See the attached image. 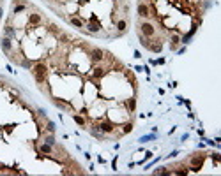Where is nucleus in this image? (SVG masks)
Wrapping results in <instances>:
<instances>
[{
	"label": "nucleus",
	"instance_id": "obj_2",
	"mask_svg": "<svg viewBox=\"0 0 221 176\" xmlns=\"http://www.w3.org/2000/svg\"><path fill=\"white\" fill-rule=\"evenodd\" d=\"M140 33L143 35V37H147V39H152L154 35H156V28H154V25L150 23V21H140Z\"/></svg>",
	"mask_w": 221,
	"mask_h": 176
},
{
	"label": "nucleus",
	"instance_id": "obj_28",
	"mask_svg": "<svg viewBox=\"0 0 221 176\" xmlns=\"http://www.w3.org/2000/svg\"><path fill=\"white\" fill-rule=\"evenodd\" d=\"M2 14H4V11H2V7H0V18H2Z\"/></svg>",
	"mask_w": 221,
	"mask_h": 176
},
{
	"label": "nucleus",
	"instance_id": "obj_1",
	"mask_svg": "<svg viewBox=\"0 0 221 176\" xmlns=\"http://www.w3.org/2000/svg\"><path fill=\"white\" fill-rule=\"evenodd\" d=\"M32 74H34V79H35L39 85H42V83L46 81V78H48V67H46L42 62H39V63L32 65Z\"/></svg>",
	"mask_w": 221,
	"mask_h": 176
},
{
	"label": "nucleus",
	"instance_id": "obj_6",
	"mask_svg": "<svg viewBox=\"0 0 221 176\" xmlns=\"http://www.w3.org/2000/svg\"><path fill=\"white\" fill-rule=\"evenodd\" d=\"M99 130H101V134H110L113 130V123L112 122H101L99 123Z\"/></svg>",
	"mask_w": 221,
	"mask_h": 176
},
{
	"label": "nucleus",
	"instance_id": "obj_8",
	"mask_svg": "<svg viewBox=\"0 0 221 176\" xmlns=\"http://www.w3.org/2000/svg\"><path fill=\"white\" fill-rule=\"evenodd\" d=\"M2 49H4L5 53H11V49H12V42H11V39L5 37V35H4V39H2Z\"/></svg>",
	"mask_w": 221,
	"mask_h": 176
},
{
	"label": "nucleus",
	"instance_id": "obj_4",
	"mask_svg": "<svg viewBox=\"0 0 221 176\" xmlns=\"http://www.w3.org/2000/svg\"><path fill=\"white\" fill-rule=\"evenodd\" d=\"M90 60H92L94 63H99V62H103V60H104V51H103V49H99V48H94V49H90Z\"/></svg>",
	"mask_w": 221,
	"mask_h": 176
},
{
	"label": "nucleus",
	"instance_id": "obj_3",
	"mask_svg": "<svg viewBox=\"0 0 221 176\" xmlns=\"http://www.w3.org/2000/svg\"><path fill=\"white\" fill-rule=\"evenodd\" d=\"M204 162H205V155H202V153H197V155H193V157L189 159V166H191V169H195V171L202 169Z\"/></svg>",
	"mask_w": 221,
	"mask_h": 176
},
{
	"label": "nucleus",
	"instance_id": "obj_17",
	"mask_svg": "<svg viewBox=\"0 0 221 176\" xmlns=\"http://www.w3.org/2000/svg\"><path fill=\"white\" fill-rule=\"evenodd\" d=\"M127 108H129V111H135V109H136V99H135V97H129V99H127Z\"/></svg>",
	"mask_w": 221,
	"mask_h": 176
},
{
	"label": "nucleus",
	"instance_id": "obj_25",
	"mask_svg": "<svg viewBox=\"0 0 221 176\" xmlns=\"http://www.w3.org/2000/svg\"><path fill=\"white\" fill-rule=\"evenodd\" d=\"M154 175H170V171H168L166 167H159V169L154 171Z\"/></svg>",
	"mask_w": 221,
	"mask_h": 176
},
{
	"label": "nucleus",
	"instance_id": "obj_21",
	"mask_svg": "<svg viewBox=\"0 0 221 176\" xmlns=\"http://www.w3.org/2000/svg\"><path fill=\"white\" fill-rule=\"evenodd\" d=\"M179 42H181V37L179 35H172V49H175Z\"/></svg>",
	"mask_w": 221,
	"mask_h": 176
},
{
	"label": "nucleus",
	"instance_id": "obj_11",
	"mask_svg": "<svg viewBox=\"0 0 221 176\" xmlns=\"http://www.w3.org/2000/svg\"><path fill=\"white\" fill-rule=\"evenodd\" d=\"M126 28H127V21H126V19H119V21H117V30H119V33H124Z\"/></svg>",
	"mask_w": 221,
	"mask_h": 176
},
{
	"label": "nucleus",
	"instance_id": "obj_26",
	"mask_svg": "<svg viewBox=\"0 0 221 176\" xmlns=\"http://www.w3.org/2000/svg\"><path fill=\"white\" fill-rule=\"evenodd\" d=\"M44 143H48V145L53 146V145H55V138H53V134H51V136H46V138H44Z\"/></svg>",
	"mask_w": 221,
	"mask_h": 176
},
{
	"label": "nucleus",
	"instance_id": "obj_9",
	"mask_svg": "<svg viewBox=\"0 0 221 176\" xmlns=\"http://www.w3.org/2000/svg\"><path fill=\"white\" fill-rule=\"evenodd\" d=\"M90 76H92V79H99V78L104 76V69L103 67H94L92 72H90Z\"/></svg>",
	"mask_w": 221,
	"mask_h": 176
},
{
	"label": "nucleus",
	"instance_id": "obj_13",
	"mask_svg": "<svg viewBox=\"0 0 221 176\" xmlns=\"http://www.w3.org/2000/svg\"><path fill=\"white\" fill-rule=\"evenodd\" d=\"M94 21H96V18L92 16V21H90V23H89V26H87V28H89V32H97V30L101 28V25H99V23H94Z\"/></svg>",
	"mask_w": 221,
	"mask_h": 176
},
{
	"label": "nucleus",
	"instance_id": "obj_20",
	"mask_svg": "<svg viewBox=\"0 0 221 176\" xmlns=\"http://www.w3.org/2000/svg\"><path fill=\"white\" fill-rule=\"evenodd\" d=\"M25 9H27V5H25V4H18V5L14 7V14H19V12H23Z\"/></svg>",
	"mask_w": 221,
	"mask_h": 176
},
{
	"label": "nucleus",
	"instance_id": "obj_18",
	"mask_svg": "<svg viewBox=\"0 0 221 176\" xmlns=\"http://www.w3.org/2000/svg\"><path fill=\"white\" fill-rule=\"evenodd\" d=\"M140 42H142V46H143V48H147V49H149V44H150V39H147V37H143V35L140 33Z\"/></svg>",
	"mask_w": 221,
	"mask_h": 176
},
{
	"label": "nucleus",
	"instance_id": "obj_23",
	"mask_svg": "<svg viewBox=\"0 0 221 176\" xmlns=\"http://www.w3.org/2000/svg\"><path fill=\"white\" fill-rule=\"evenodd\" d=\"M152 139H156V134H150V136H143V138H140V143H147V141H152Z\"/></svg>",
	"mask_w": 221,
	"mask_h": 176
},
{
	"label": "nucleus",
	"instance_id": "obj_22",
	"mask_svg": "<svg viewBox=\"0 0 221 176\" xmlns=\"http://www.w3.org/2000/svg\"><path fill=\"white\" fill-rule=\"evenodd\" d=\"M46 130H48L50 134H53V132H55V123H53V122H46Z\"/></svg>",
	"mask_w": 221,
	"mask_h": 176
},
{
	"label": "nucleus",
	"instance_id": "obj_19",
	"mask_svg": "<svg viewBox=\"0 0 221 176\" xmlns=\"http://www.w3.org/2000/svg\"><path fill=\"white\" fill-rule=\"evenodd\" d=\"M131 130H133V123H131V122L124 123V129H122V134H129Z\"/></svg>",
	"mask_w": 221,
	"mask_h": 176
},
{
	"label": "nucleus",
	"instance_id": "obj_27",
	"mask_svg": "<svg viewBox=\"0 0 221 176\" xmlns=\"http://www.w3.org/2000/svg\"><path fill=\"white\" fill-rule=\"evenodd\" d=\"M212 159H214V162H220V153H212Z\"/></svg>",
	"mask_w": 221,
	"mask_h": 176
},
{
	"label": "nucleus",
	"instance_id": "obj_24",
	"mask_svg": "<svg viewBox=\"0 0 221 176\" xmlns=\"http://www.w3.org/2000/svg\"><path fill=\"white\" fill-rule=\"evenodd\" d=\"M53 102H55V104H57V106H58V108H62V109H67V108H69V104H67V102H60V100H58V99H55V100H53Z\"/></svg>",
	"mask_w": 221,
	"mask_h": 176
},
{
	"label": "nucleus",
	"instance_id": "obj_7",
	"mask_svg": "<svg viewBox=\"0 0 221 176\" xmlns=\"http://www.w3.org/2000/svg\"><path fill=\"white\" fill-rule=\"evenodd\" d=\"M161 49H163V42H161V41H150V44H149V51L159 53Z\"/></svg>",
	"mask_w": 221,
	"mask_h": 176
},
{
	"label": "nucleus",
	"instance_id": "obj_16",
	"mask_svg": "<svg viewBox=\"0 0 221 176\" xmlns=\"http://www.w3.org/2000/svg\"><path fill=\"white\" fill-rule=\"evenodd\" d=\"M73 120H74L78 125H81V127H85V123H87V122H85V118H83L81 115H73Z\"/></svg>",
	"mask_w": 221,
	"mask_h": 176
},
{
	"label": "nucleus",
	"instance_id": "obj_15",
	"mask_svg": "<svg viewBox=\"0 0 221 176\" xmlns=\"http://www.w3.org/2000/svg\"><path fill=\"white\" fill-rule=\"evenodd\" d=\"M4 35L9 37V39H12V37H14V28H12L11 25H7V26L4 28Z\"/></svg>",
	"mask_w": 221,
	"mask_h": 176
},
{
	"label": "nucleus",
	"instance_id": "obj_14",
	"mask_svg": "<svg viewBox=\"0 0 221 176\" xmlns=\"http://www.w3.org/2000/svg\"><path fill=\"white\" fill-rule=\"evenodd\" d=\"M39 152H41V153H46V155H50V153L53 152V148H51V145L44 143V145H41V146H39Z\"/></svg>",
	"mask_w": 221,
	"mask_h": 176
},
{
	"label": "nucleus",
	"instance_id": "obj_5",
	"mask_svg": "<svg viewBox=\"0 0 221 176\" xmlns=\"http://www.w3.org/2000/svg\"><path fill=\"white\" fill-rule=\"evenodd\" d=\"M136 11H138V16H140V18H143V19L150 16V5H147L145 2H140V4H138V7H136Z\"/></svg>",
	"mask_w": 221,
	"mask_h": 176
},
{
	"label": "nucleus",
	"instance_id": "obj_12",
	"mask_svg": "<svg viewBox=\"0 0 221 176\" xmlns=\"http://www.w3.org/2000/svg\"><path fill=\"white\" fill-rule=\"evenodd\" d=\"M69 21H71V25L73 26H76V28H83V19H80V18H69Z\"/></svg>",
	"mask_w": 221,
	"mask_h": 176
},
{
	"label": "nucleus",
	"instance_id": "obj_10",
	"mask_svg": "<svg viewBox=\"0 0 221 176\" xmlns=\"http://www.w3.org/2000/svg\"><path fill=\"white\" fill-rule=\"evenodd\" d=\"M28 23H30V25H39V23H41V14H39V12H32V14L28 16Z\"/></svg>",
	"mask_w": 221,
	"mask_h": 176
}]
</instances>
